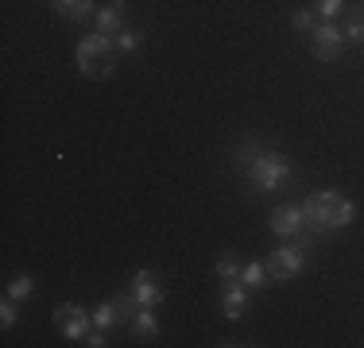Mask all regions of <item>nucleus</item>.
<instances>
[{"label": "nucleus", "instance_id": "obj_1", "mask_svg": "<svg viewBox=\"0 0 364 348\" xmlns=\"http://www.w3.org/2000/svg\"><path fill=\"white\" fill-rule=\"evenodd\" d=\"M232 163L245 167L248 182L259 190V194H272V190H283L291 182V159L275 147H264L259 139H240L237 151H232Z\"/></svg>", "mask_w": 364, "mask_h": 348}, {"label": "nucleus", "instance_id": "obj_2", "mask_svg": "<svg viewBox=\"0 0 364 348\" xmlns=\"http://www.w3.org/2000/svg\"><path fill=\"white\" fill-rule=\"evenodd\" d=\"M302 221H306L310 236H326V232H341L353 224L357 205L341 194V190H314V194L302 197Z\"/></svg>", "mask_w": 364, "mask_h": 348}, {"label": "nucleus", "instance_id": "obj_3", "mask_svg": "<svg viewBox=\"0 0 364 348\" xmlns=\"http://www.w3.org/2000/svg\"><path fill=\"white\" fill-rule=\"evenodd\" d=\"M77 70L85 77H105L112 74V58H117V39L105 31H90L82 43H77Z\"/></svg>", "mask_w": 364, "mask_h": 348}, {"label": "nucleus", "instance_id": "obj_4", "mask_svg": "<svg viewBox=\"0 0 364 348\" xmlns=\"http://www.w3.org/2000/svg\"><path fill=\"white\" fill-rule=\"evenodd\" d=\"M306 248H310V240H283L279 248H272L267 278L272 283H291L294 275H302L306 271Z\"/></svg>", "mask_w": 364, "mask_h": 348}, {"label": "nucleus", "instance_id": "obj_5", "mask_svg": "<svg viewBox=\"0 0 364 348\" xmlns=\"http://www.w3.org/2000/svg\"><path fill=\"white\" fill-rule=\"evenodd\" d=\"M55 325H58V333L66 337V341H85V337L93 333V310H85L82 302H63V306H55Z\"/></svg>", "mask_w": 364, "mask_h": 348}, {"label": "nucleus", "instance_id": "obj_6", "mask_svg": "<svg viewBox=\"0 0 364 348\" xmlns=\"http://www.w3.org/2000/svg\"><path fill=\"white\" fill-rule=\"evenodd\" d=\"M306 39H310V50H314V58H318V62H326V66H333L337 58L345 55V43H349V39H345V31L337 28L333 20H322L314 31L306 35Z\"/></svg>", "mask_w": 364, "mask_h": 348}, {"label": "nucleus", "instance_id": "obj_7", "mask_svg": "<svg viewBox=\"0 0 364 348\" xmlns=\"http://www.w3.org/2000/svg\"><path fill=\"white\" fill-rule=\"evenodd\" d=\"M267 229H272L279 240H314L310 232L302 236L306 221H302V205H294V202H287V205H275V209H272V217H267Z\"/></svg>", "mask_w": 364, "mask_h": 348}, {"label": "nucleus", "instance_id": "obj_8", "mask_svg": "<svg viewBox=\"0 0 364 348\" xmlns=\"http://www.w3.org/2000/svg\"><path fill=\"white\" fill-rule=\"evenodd\" d=\"M128 294L136 298V306H147V310L163 306V286H159V278H155V271H147V267H140V271L132 275Z\"/></svg>", "mask_w": 364, "mask_h": 348}, {"label": "nucleus", "instance_id": "obj_9", "mask_svg": "<svg viewBox=\"0 0 364 348\" xmlns=\"http://www.w3.org/2000/svg\"><path fill=\"white\" fill-rule=\"evenodd\" d=\"M221 310L229 321H240L248 313V286L240 278H225L221 283Z\"/></svg>", "mask_w": 364, "mask_h": 348}, {"label": "nucleus", "instance_id": "obj_10", "mask_svg": "<svg viewBox=\"0 0 364 348\" xmlns=\"http://www.w3.org/2000/svg\"><path fill=\"white\" fill-rule=\"evenodd\" d=\"M124 12H128L124 0H112V4L97 8V16H93V31H105V35L124 31V28H128V23H124Z\"/></svg>", "mask_w": 364, "mask_h": 348}, {"label": "nucleus", "instance_id": "obj_11", "mask_svg": "<svg viewBox=\"0 0 364 348\" xmlns=\"http://www.w3.org/2000/svg\"><path fill=\"white\" fill-rule=\"evenodd\" d=\"M50 8H55L66 23H85L90 16H97V4H93V0H50Z\"/></svg>", "mask_w": 364, "mask_h": 348}, {"label": "nucleus", "instance_id": "obj_12", "mask_svg": "<svg viewBox=\"0 0 364 348\" xmlns=\"http://www.w3.org/2000/svg\"><path fill=\"white\" fill-rule=\"evenodd\" d=\"M128 329H132V337H140V341H155V337H159V317H155V310L140 306L132 313V321H128Z\"/></svg>", "mask_w": 364, "mask_h": 348}, {"label": "nucleus", "instance_id": "obj_13", "mask_svg": "<svg viewBox=\"0 0 364 348\" xmlns=\"http://www.w3.org/2000/svg\"><path fill=\"white\" fill-rule=\"evenodd\" d=\"M93 325L105 329V333L120 325V317H117V298H105V302H97V306H93Z\"/></svg>", "mask_w": 364, "mask_h": 348}, {"label": "nucleus", "instance_id": "obj_14", "mask_svg": "<svg viewBox=\"0 0 364 348\" xmlns=\"http://www.w3.org/2000/svg\"><path fill=\"white\" fill-rule=\"evenodd\" d=\"M345 39L349 43H364V0L357 8H349V20H345Z\"/></svg>", "mask_w": 364, "mask_h": 348}, {"label": "nucleus", "instance_id": "obj_15", "mask_svg": "<svg viewBox=\"0 0 364 348\" xmlns=\"http://www.w3.org/2000/svg\"><path fill=\"white\" fill-rule=\"evenodd\" d=\"M240 283H245L248 290H259V286L267 283V263H259V259L245 263V267H240Z\"/></svg>", "mask_w": 364, "mask_h": 348}, {"label": "nucleus", "instance_id": "obj_16", "mask_svg": "<svg viewBox=\"0 0 364 348\" xmlns=\"http://www.w3.org/2000/svg\"><path fill=\"white\" fill-rule=\"evenodd\" d=\"M112 39H117V55H136L140 43H144V31L140 28H124V31L112 35Z\"/></svg>", "mask_w": 364, "mask_h": 348}, {"label": "nucleus", "instance_id": "obj_17", "mask_svg": "<svg viewBox=\"0 0 364 348\" xmlns=\"http://www.w3.org/2000/svg\"><path fill=\"white\" fill-rule=\"evenodd\" d=\"M213 275H218L221 283H225V278H240V259L232 256V251H221L218 263H213Z\"/></svg>", "mask_w": 364, "mask_h": 348}, {"label": "nucleus", "instance_id": "obj_18", "mask_svg": "<svg viewBox=\"0 0 364 348\" xmlns=\"http://www.w3.org/2000/svg\"><path fill=\"white\" fill-rule=\"evenodd\" d=\"M31 290H36V278H31V275H16L12 278V283H8V298H16V302H28L31 298Z\"/></svg>", "mask_w": 364, "mask_h": 348}, {"label": "nucleus", "instance_id": "obj_19", "mask_svg": "<svg viewBox=\"0 0 364 348\" xmlns=\"http://www.w3.org/2000/svg\"><path fill=\"white\" fill-rule=\"evenodd\" d=\"M314 12L318 20H337L345 12V0H314Z\"/></svg>", "mask_w": 364, "mask_h": 348}, {"label": "nucleus", "instance_id": "obj_20", "mask_svg": "<svg viewBox=\"0 0 364 348\" xmlns=\"http://www.w3.org/2000/svg\"><path fill=\"white\" fill-rule=\"evenodd\" d=\"M314 20H318V12H314V8H299V12H294V16H291V23H294V28H299L302 35H310V31H314V28H318V23H314Z\"/></svg>", "mask_w": 364, "mask_h": 348}, {"label": "nucleus", "instance_id": "obj_21", "mask_svg": "<svg viewBox=\"0 0 364 348\" xmlns=\"http://www.w3.org/2000/svg\"><path fill=\"white\" fill-rule=\"evenodd\" d=\"M16 317H20V302L4 294V302H0V325H4V333L16 325Z\"/></svg>", "mask_w": 364, "mask_h": 348}, {"label": "nucleus", "instance_id": "obj_22", "mask_svg": "<svg viewBox=\"0 0 364 348\" xmlns=\"http://www.w3.org/2000/svg\"><path fill=\"white\" fill-rule=\"evenodd\" d=\"M85 344H90V348H105V344H109V341H105V329H97V325H93V333L85 337Z\"/></svg>", "mask_w": 364, "mask_h": 348}]
</instances>
